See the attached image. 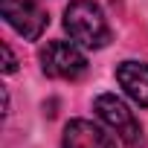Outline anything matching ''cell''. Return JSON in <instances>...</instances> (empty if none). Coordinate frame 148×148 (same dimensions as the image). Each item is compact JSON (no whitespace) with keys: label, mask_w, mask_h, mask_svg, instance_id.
Returning <instances> with one entry per match:
<instances>
[{"label":"cell","mask_w":148,"mask_h":148,"mask_svg":"<svg viewBox=\"0 0 148 148\" xmlns=\"http://www.w3.org/2000/svg\"><path fill=\"white\" fill-rule=\"evenodd\" d=\"M64 29L70 41H76L84 49H102L110 41V26L105 21V12L93 0H73L64 9Z\"/></svg>","instance_id":"1"},{"label":"cell","mask_w":148,"mask_h":148,"mask_svg":"<svg viewBox=\"0 0 148 148\" xmlns=\"http://www.w3.org/2000/svg\"><path fill=\"white\" fill-rule=\"evenodd\" d=\"M38 61H41L44 76L61 79V82H76L87 70V58L76 41H49L47 47H41Z\"/></svg>","instance_id":"2"},{"label":"cell","mask_w":148,"mask_h":148,"mask_svg":"<svg viewBox=\"0 0 148 148\" xmlns=\"http://www.w3.org/2000/svg\"><path fill=\"white\" fill-rule=\"evenodd\" d=\"M93 110L99 113V119H102L125 145L136 148V145L142 142V125H139V119L134 116V110H131L116 93H102V96H96Z\"/></svg>","instance_id":"3"},{"label":"cell","mask_w":148,"mask_h":148,"mask_svg":"<svg viewBox=\"0 0 148 148\" xmlns=\"http://www.w3.org/2000/svg\"><path fill=\"white\" fill-rule=\"evenodd\" d=\"M0 12H3V21L26 41L41 38V32L49 23L38 0H0Z\"/></svg>","instance_id":"4"},{"label":"cell","mask_w":148,"mask_h":148,"mask_svg":"<svg viewBox=\"0 0 148 148\" xmlns=\"http://www.w3.org/2000/svg\"><path fill=\"white\" fill-rule=\"evenodd\" d=\"M64 148H116V139L90 119H70L64 128Z\"/></svg>","instance_id":"5"},{"label":"cell","mask_w":148,"mask_h":148,"mask_svg":"<svg viewBox=\"0 0 148 148\" xmlns=\"http://www.w3.org/2000/svg\"><path fill=\"white\" fill-rule=\"evenodd\" d=\"M116 82L139 108H148V64H142V61H122L116 67Z\"/></svg>","instance_id":"6"},{"label":"cell","mask_w":148,"mask_h":148,"mask_svg":"<svg viewBox=\"0 0 148 148\" xmlns=\"http://www.w3.org/2000/svg\"><path fill=\"white\" fill-rule=\"evenodd\" d=\"M3 55H6V64H3V70H6V73H15V70H18V61H15V55H12L9 44H3Z\"/></svg>","instance_id":"7"}]
</instances>
